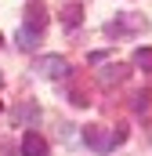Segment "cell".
<instances>
[{
	"mask_svg": "<svg viewBox=\"0 0 152 156\" xmlns=\"http://www.w3.org/2000/svg\"><path fill=\"white\" fill-rule=\"evenodd\" d=\"M43 29H47V11H43V4H33L26 26L18 29V47H36L43 40Z\"/></svg>",
	"mask_w": 152,
	"mask_h": 156,
	"instance_id": "obj_1",
	"label": "cell"
},
{
	"mask_svg": "<svg viewBox=\"0 0 152 156\" xmlns=\"http://www.w3.org/2000/svg\"><path fill=\"white\" fill-rule=\"evenodd\" d=\"M83 142L94 149V153H112V145H116V138H112V131H105V127H87L83 131Z\"/></svg>",
	"mask_w": 152,
	"mask_h": 156,
	"instance_id": "obj_2",
	"label": "cell"
},
{
	"mask_svg": "<svg viewBox=\"0 0 152 156\" xmlns=\"http://www.w3.org/2000/svg\"><path fill=\"white\" fill-rule=\"evenodd\" d=\"M36 73L62 80V76H69V62H65V58H58V55H47V58H40V62H36Z\"/></svg>",
	"mask_w": 152,
	"mask_h": 156,
	"instance_id": "obj_3",
	"label": "cell"
},
{
	"mask_svg": "<svg viewBox=\"0 0 152 156\" xmlns=\"http://www.w3.org/2000/svg\"><path fill=\"white\" fill-rule=\"evenodd\" d=\"M22 156H47V142L40 138L36 131H26V138H22Z\"/></svg>",
	"mask_w": 152,
	"mask_h": 156,
	"instance_id": "obj_4",
	"label": "cell"
},
{
	"mask_svg": "<svg viewBox=\"0 0 152 156\" xmlns=\"http://www.w3.org/2000/svg\"><path fill=\"white\" fill-rule=\"evenodd\" d=\"M123 76H127V66H109V69H102V73H98L102 83H119Z\"/></svg>",
	"mask_w": 152,
	"mask_h": 156,
	"instance_id": "obj_5",
	"label": "cell"
},
{
	"mask_svg": "<svg viewBox=\"0 0 152 156\" xmlns=\"http://www.w3.org/2000/svg\"><path fill=\"white\" fill-rule=\"evenodd\" d=\"M134 66H138L141 73H152V47H138V51H134Z\"/></svg>",
	"mask_w": 152,
	"mask_h": 156,
	"instance_id": "obj_6",
	"label": "cell"
},
{
	"mask_svg": "<svg viewBox=\"0 0 152 156\" xmlns=\"http://www.w3.org/2000/svg\"><path fill=\"white\" fill-rule=\"evenodd\" d=\"M149 91H141V94H138V98H134V113H145V109H149Z\"/></svg>",
	"mask_w": 152,
	"mask_h": 156,
	"instance_id": "obj_7",
	"label": "cell"
},
{
	"mask_svg": "<svg viewBox=\"0 0 152 156\" xmlns=\"http://www.w3.org/2000/svg\"><path fill=\"white\" fill-rule=\"evenodd\" d=\"M76 22H80V7H65V26H76Z\"/></svg>",
	"mask_w": 152,
	"mask_h": 156,
	"instance_id": "obj_8",
	"label": "cell"
},
{
	"mask_svg": "<svg viewBox=\"0 0 152 156\" xmlns=\"http://www.w3.org/2000/svg\"><path fill=\"white\" fill-rule=\"evenodd\" d=\"M0 113H4V102H0Z\"/></svg>",
	"mask_w": 152,
	"mask_h": 156,
	"instance_id": "obj_9",
	"label": "cell"
}]
</instances>
